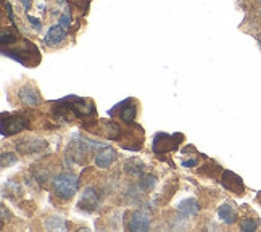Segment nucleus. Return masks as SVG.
<instances>
[{
  "label": "nucleus",
  "mask_w": 261,
  "mask_h": 232,
  "mask_svg": "<svg viewBox=\"0 0 261 232\" xmlns=\"http://www.w3.org/2000/svg\"><path fill=\"white\" fill-rule=\"evenodd\" d=\"M52 187H54V192L57 194V197H60L62 200H69L77 192L79 179H77V176H74L71 173H62L52 181Z\"/></svg>",
  "instance_id": "obj_1"
},
{
  "label": "nucleus",
  "mask_w": 261,
  "mask_h": 232,
  "mask_svg": "<svg viewBox=\"0 0 261 232\" xmlns=\"http://www.w3.org/2000/svg\"><path fill=\"white\" fill-rule=\"evenodd\" d=\"M29 127V119L24 115H4L2 116V134L13 136Z\"/></svg>",
  "instance_id": "obj_2"
},
{
  "label": "nucleus",
  "mask_w": 261,
  "mask_h": 232,
  "mask_svg": "<svg viewBox=\"0 0 261 232\" xmlns=\"http://www.w3.org/2000/svg\"><path fill=\"white\" fill-rule=\"evenodd\" d=\"M182 136H169V134H163V133H158L153 137V144L152 148L155 153H168V152H173V150L177 148L179 142L177 139H180Z\"/></svg>",
  "instance_id": "obj_3"
},
{
  "label": "nucleus",
  "mask_w": 261,
  "mask_h": 232,
  "mask_svg": "<svg viewBox=\"0 0 261 232\" xmlns=\"http://www.w3.org/2000/svg\"><path fill=\"white\" fill-rule=\"evenodd\" d=\"M134 100L133 98H127L126 102L118 104L115 108L110 110V116H113L115 113H118V116L121 118V121H124L126 124H133L134 119H136V113H137V108L136 104H133Z\"/></svg>",
  "instance_id": "obj_4"
},
{
  "label": "nucleus",
  "mask_w": 261,
  "mask_h": 232,
  "mask_svg": "<svg viewBox=\"0 0 261 232\" xmlns=\"http://www.w3.org/2000/svg\"><path fill=\"white\" fill-rule=\"evenodd\" d=\"M150 224H152V218H150V213L145 210H137L130 216L129 223H127V229L130 232H145L150 229Z\"/></svg>",
  "instance_id": "obj_5"
},
{
  "label": "nucleus",
  "mask_w": 261,
  "mask_h": 232,
  "mask_svg": "<svg viewBox=\"0 0 261 232\" xmlns=\"http://www.w3.org/2000/svg\"><path fill=\"white\" fill-rule=\"evenodd\" d=\"M47 147V142L42 139H23L16 142V150L21 155H34Z\"/></svg>",
  "instance_id": "obj_6"
},
{
  "label": "nucleus",
  "mask_w": 261,
  "mask_h": 232,
  "mask_svg": "<svg viewBox=\"0 0 261 232\" xmlns=\"http://www.w3.org/2000/svg\"><path fill=\"white\" fill-rule=\"evenodd\" d=\"M221 184L227 189L229 192H232L236 195H244L245 194V186L237 174L230 173V171H224L223 176H221Z\"/></svg>",
  "instance_id": "obj_7"
},
{
  "label": "nucleus",
  "mask_w": 261,
  "mask_h": 232,
  "mask_svg": "<svg viewBox=\"0 0 261 232\" xmlns=\"http://www.w3.org/2000/svg\"><path fill=\"white\" fill-rule=\"evenodd\" d=\"M18 98H19V102L26 107H37L41 104V94H39V90L31 84H26L19 89Z\"/></svg>",
  "instance_id": "obj_8"
},
{
  "label": "nucleus",
  "mask_w": 261,
  "mask_h": 232,
  "mask_svg": "<svg viewBox=\"0 0 261 232\" xmlns=\"http://www.w3.org/2000/svg\"><path fill=\"white\" fill-rule=\"evenodd\" d=\"M98 205V192L94 187H87L84 194L81 195V200L77 201V208L86 211V213H92Z\"/></svg>",
  "instance_id": "obj_9"
},
{
  "label": "nucleus",
  "mask_w": 261,
  "mask_h": 232,
  "mask_svg": "<svg viewBox=\"0 0 261 232\" xmlns=\"http://www.w3.org/2000/svg\"><path fill=\"white\" fill-rule=\"evenodd\" d=\"M68 28H65L63 24H55V26H52L47 31V34H45V39H44V44L45 45H50V47H57V45H60L63 42V40L66 39V36H68V31H66Z\"/></svg>",
  "instance_id": "obj_10"
},
{
  "label": "nucleus",
  "mask_w": 261,
  "mask_h": 232,
  "mask_svg": "<svg viewBox=\"0 0 261 232\" xmlns=\"http://www.w3.org/2000/svg\"><path fill=\"white\" fill-rule=\"evenodd\" d=\"M118 158L116 150H113L112 147H105L102 148V152H98L95 157V165L102 169H107L112 166V163H115V160Z\"/></svg>",
  "instance_id": "obj_11"
},
{
  "label": "nucleus",
  "mask_w": 261,
  "mask_h": 232,
  "mask_svg": "<svg viewBox=\"0 0 261 232\" xmlns=\"http://www.w3.org/2000/svg\"><path fill=\"white\" fill-rule=\"evenodd\" d=\"M218 219L221 221V223H224V224H236L237 223V211L234 208L232 203H224V205H221L218 208Z\"/></svg>",
  "instance_id": "obj_12"
},
{
  "label": "nucleus",
  "mask_w": 261,
  "mask_h": 232,
  "mask_svg": "<svg viewBox=\"0 0 261 232\" xmlns=\"http://www.w3.org/2000/svg\"><path fill=\"white\" fill-rule=\"evenodd\" d=\"M177 211L184 218H192L200 211V203L195 198H187L184 201H180L179 207H177Z\"/></svg>",
  "instance_id": "obj_13"
},
{
  "label": "nucleus",
  "mask_w": 261,
  "mask_h": 232,
  "mask_svg": "<svg viewBox=\"0 0 261 232\" xmlns=\"http://www.w3.org/2000/svg\"><path fill=\"white\" fill-rule=\"evenodd\" d=\"M103 124V134L107 136V139H112V140H118L119 137H121L123 134V129L119 127L116 123H113V121H102Z\"/></svg>",
  "instance_id": "obj_14"
},
{
  "label": "nucleus",
  "mask_w": 261,
  "mask_h": 232,
  "mask_svg": "<svg viewBox=\"0 0 261 232\" xmlns=\"http://www.w3.org/2000/svg\"><path fill=\"white\" fill-rule=\"evenodd\" d=\"M124 169H126V173L129 174H133V176H142L144 174V171H145V166L144 163L140 160L137 158H130L126 161V165H124Z\"/></svg>",
  "instance_id": "obj_15"
},
{
  "label": "nucleus",
  "mask_w": 261,
  "mask_h": 232,
  "mask_svg": "<svg viewBox=\"0 0 261 232\" xmlns=\"http://www.w3.org/2000/svg\"><path fill=\"white\" fill-rule=\"evenodd\" d=\"M156 184V177L152 176V174H145V176H140V181H139V187L144 190V192H148L150 189H153Z\"/></svg>",
  "instance_id": "obj_16"
},
{
  "label": "nucleus",
  "mask_w": 261,
  "mask_h": 232,
  "mask_svg": "<svg viewBox=\"0 0 261 232\" xmlns=\"http://www.w3.org/2000/svg\"><path fill=\"white\" fill-rule=\"evenodd\" d=\"M47 229H54V230H60V229H66V221L63 218H48L47 223H45Z\"/></svg>",
  "instance_id": "obj_17"
},
{
  "label": "nucleus",
  "mask_w": 261,
  "mask_h": 232,
  "mask_svg": "<svg viewBox=\"0 0 261 232\" xmlns=\"http://www.w3.org/2000/svg\"><path fill=\"white\" fill-rule=\"evenodd\" d=\"M256 227H258L256 221L252 218H245L240 221V230H244V232H253V230H256Z\"/></svg>",
  "instance_id": "obj_18"
},
{
  "label": "nucleus",
  "mask_w": 261,
  "mask_h": 232,
  "mask_svg": "<svg viewBox=\"0 0 261 232\" xmlns=\"http://www.w3.org/2000/svg\"><path fill=\"white\" fill-rule=\"evenodd\" d=\"M28 19H29V23L33 24V28H36V29H41V21H39L37 18H34V16H31V15H28Z\"/></svg>",
  "instance_id": "obj_19"
},
{
  "label": "nucleus",
  "mask_w": 261,
  "mask_h": 232,
  "mask_svg": "<svg viewBox=\"0 0 261 232\" xmlns=\"http://www.w3.org/2000/svg\"><path fill=\"white\" fill-rule=\"evenodd\" d=\"M197 163H198L197 160H189V161H182V166H186V168L187 166H195Z\"/></svg>",
  "instance_id": "obj_20"
},
{
  "label": "nucleus",
  "mask_w": 261,
  "mask_h": 232,
  "mask_svg": "<svg viewBox=\"0 0 261 232\" xmlns=\"http://www.w3.org/2000/svg\"><path fill=\"white\" fill-rule=\"evenodd\" d=\"M19 4L24 7V10H29L31 8V0H19Z\"/></svg>",
  "instance_id": "obj_21"
},
{
  "label": "nucleus",
  "mask_w": 261,
  "mask_h": 232,
  "mask_svg": "<svg viewBox=\"0 0 261 232\" xmlns=\"http://www.w3.org/2000/svg\"><path fill=\"white\" fill-rule=\"evenodd\" d=\"M258 15H259V18H261V5H259V8H258Z\"/></svg>",
  "instance_id": "obj_22"
},
{
  "label": "nucleus",
  "mask_w": 261,
  "mask_h": 232,
  "mask_svg": "<svg viewBox=\"0 0 261 232\" xmlns=\"http://www.w3.org/2000/svg\"><path fill=\"white\" fill-rule=\"evenodd\" d=\"M259 2H261V0H259Z\"/></svg>",
  "instance_id": "obj_23"
}]
</instances>
